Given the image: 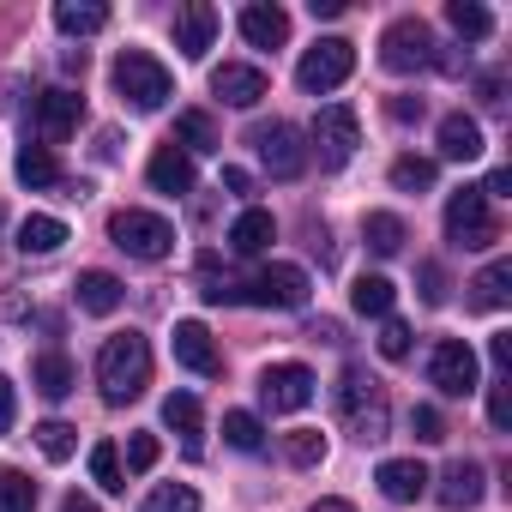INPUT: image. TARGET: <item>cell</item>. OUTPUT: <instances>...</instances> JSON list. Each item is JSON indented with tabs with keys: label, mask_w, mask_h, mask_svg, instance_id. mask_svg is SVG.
<instances>
[{
	"label": "cell",
	"mask_w": 512,
	"mask_h": 512,
	"mask_svg": "<svg viewBox=\"0 0 512 512\" xmlns=\"http://www.w3.org/2000/svg\"><path fill=\"white\" fill-rule=\"evenodd\" d=\"M61 241H67V223H61V217H43V211H37V217L19 223V247L37 253V260H43V253H55Z\"/></svg>",
	"instance_id": "obj_28"
},
{
	"label": "cell",
	"mask_w": 512,
	"mask_h": 512,
	"mask_svg": "<svg viewBox=\"0 0 512 512\" xmlns=\"http://www.w3.org/2000/svg\"><path fill=\"white\" fill-rule=\"evenodd\" d=\"M109 241L127 253V260H145V266H151V260H169L175 229H169V217L127 205V211H115V217H109Z\"/></svg>",
	"instance_id": "obj_4"
},
{
	"label": "cell",
	"mask_w": 512,
	"mask_h": 512,
	"mask_svg": "<svg viewBox=\"0 0 512 512\" xmlns=\"http://www.w3.org/2000/svg\"><path fill=\"white\" fill-rule=\"evenodd\" d=\"M350 73H356V43H344V37H320V43L302 55L296 85H302L308 97H326V91H338Z\"/></svg>",
	"instance_id": "obj_6"
},
{
	"label": "cell",
	"mask_w": 512,
	"mask_h": 512,
	"mask_svg": "<svg viewBox=\"0 0 512 512\" xmlns=\"http://www.w3.org/2000/svg\"><path fill=\"white\" fill-rule=\"evenodd\" d=\"M223 440H229L235 452H260V446H266V434H260V416L229 410V416H223Z\"/></svg>",
	"instance_id": "obj_38"
},
{
	"label": "cell",
	"mask_w": 512,
	"mask_h": 512,
	"mask_svg": "<svg viewBox=\"0 0 512 512\" xmlns=\"http://www.w3.org/2000/svg\"><path fill=\"white\" fill-rule=\"evenodd\" d=\"M97 386H103V404H133L151 386V344H145V332H115L97 350Z\"/></svg>",
	"instance_id": "obj_1"
},
{
	"label": "cell",
	"mask_w": 512,
	"mask_h": 512,
	"mask_svg": "<svg viewBox=\"0 0 512 512\" xmlns=\"http://www.w3.org/2000/svg\"><path fill=\"white\" fill-rule=\"evenodd\" d=\"M241 37L253 43V49H284L290 43V13L284 7H266V0H253V7H241Z\"/></svg>",
	"instance_id": "obj_18"
},
{
	"label": "cell",
	"mask_w": 512,
	"mask_h": 512,
	"mask_svg": "<svg viewBox=\"0 0 512 512\" xmlns=\"http://www.w3.org/2000/svg\"><path fill=\"white\" fill-rule=\"evenodd\" d=\"M55 25H61L67 37H97V31L109 25V7H91V0H61V7H55Z\"/></svg>",
	"instance_id": "obj_26"
},
{
	"label": "cell",
	"mask_w": 512,
	"mask_h": 512,
	"mask_svg": "<svg viewBox=\"0 0 512 512\" xmlns=\"http://www.w3.org/2000/svg\"><path fill=\"white\" fill-rule=\"evenodd\" d=\"M272 91V79L260 73V67H241V61H223L217 73H211V97L217 103H229V109H253Z\"/></svg>",
	"instance_id": "obj_14"
},
{
	"label": "cell",
	"mask_w": 512,
	"mask_h": 512,
	"mask_svg": "<svg viewBox=\"0 0 512 512\" xmlns=\"http://www.w3.org/2000/svg\"><path fill=\"white\" fill-rule=\"evenodd\" d=\"M362 235H368V247L380 253V260H392V253L404 247V217H392V211H368V217H362Z\"/></svg>",
	"instance_id": "obj_30"
},
{
	"label": "cell",
	"mask_w": 512,
	"mask_h": 512,
	"mask_svg": "<svg viewBox=\"0 0 512 512\" xmlns=\"http://www.w3.org/2000/svg\"><path fill=\"white\" fill-rule=\"evenodd\" d=\"M362 145V121L350 103H326L314 115V151H320V169H344Z\"/></svg>",
	"instance_id": "obj_8"
},
{
	"label": "cell",
	"mask_w": 512,
	"mask_h": 512,
	"mask_svg": "<svg viewBox=\"0 0 512 512\" xmlns=\"http://www.w3.org/2000/svg\"><path fill=\"white\" fill-rule=\"evenodd\" d=\"M488 362H494V374H506V362H512V332H494V338H488Z\"/></svg>",
	"instance_id": "obj_48"
},
{
	"label": "cell",
	"mask_w": 512,
	"mask_h": 512,
	"mask_svg": "<svg viewBox=\"0 0 512 512\" xmlns=\"http://www.w3.org/2000/svg\"><path fill=\"white\" fill-rule=\"evenodd\" d=\"M422 302H428V308L446 302V278H440V266H422Z\"/></svg>",
	"instance_id": "obj_45"
},
{
	"label": "cell",
	"mask_w": 512,
	"mask_h": 512,
	"mask_svg": "<svg viewBox=\"0 0 512 512\" xmlns=\"http://www.w3.org/2000/svg\"><path fill=\"white\" fill-rule=\"evenodd\" d=\"M175 362L187 374H205V380L223 374V356H217V344H211V332L199 320H175Z\"/></svg>",
	"instance_id": "obj_15"
},
{
	"label": "cell",
	"mask_w": 512,
	"mask_h": 512,
	"mask_svg": "<svg viewBox=\"0 0 512 512\" xmlns=\"http://www.w3.org/2000/svg\"><path fill=\"white\" fill-rule=\"evenodd\" d=\"M79 115H85V97L79 91H43L37 103H31V127H37V139L43 145H61V139H73V127H79Z\"/></svg>",
	"instance_id": "obj_13"
},
{
	"label": "cell",
	"mask_w": 512,
	"mask_h": 512,
	"mask_svg": "<svg viewBox=\"0 0 512 512\" xmlns=\"http://www.w3.org/2000/svg\"><path fill=\"white\" fill-rule=\"evenodd\" d=\"M488 422H494L500 434L512 428V392H506V374H494V380H488Z\"/></svg>",
	"instance_id": "obj_41"
},
{
	"label": "cell",
	"mask_w": 512,
	"mask_h": 512,
	"mask_svg": "<svg viewBox=\"0 0 512 512\" xmlns=\"http://www.w3.org/2000/svg\"><path fill=\"white\" fill-rule=\"evenodd\" d=\"M506 193H512V169H494L488 187H482V199H506Z\"/></svg>",
	"instance_id": "obj_49"
},
{
	"label": "cell",
	"mask_w": 512,
	"mask_h": 512,
	"mask_svg": "<svg viewBox=\"0 0 512 512\" xmlns=\"http://www.w3.org/2000/svg\"><path fill=\"white\" fill-rule=\"evenodd\" d=\"M253 151H260V163L278 175V181H296L308 169V145L290 121H272V127H253Z\"/></svg>",
	"instance_id": "obj_10"
},
{
	"label": "cell",
	"mask_w": 512,
	"mask_h": 512,
	"mask_svg": "<svg viewBox=\"0 0 512 512\" xmlns=\"http://www.w3.org/2000/svg\"><path fill=\"white\" fill-rule=\"evenodd\" d=\"M241 302H253V308H308V272L302 266H266L241 290Z\"/></svg>",
	"instance_id": "obj_12"
},
{
	"label": "cell",
	"mask_w": 512,
	"mask_h": 512,
	"mask_svg": "<svg viewBox=\"0 0 512 512\" xmlns=\"http://www.w3.org/2000/svg\"><path fill=\"white\" fill-rule=\"evenodd\" d=\"M434 31L422 25V19H392L386 25V37H380V67L386 73H422V67H434Z\"/></svg>",
	"instance_id": "obj_7"
},
{
	"label": "cell",
	"mask_w": 512,
	"mask_h": 512,
	"mask_svg": "<svg viewBox=\"0 0 512 512\" xmlns=\"http://www.w3.org/2000/svg\"><path fill=\"white\" fill-rule=\"evenodd\" d=\"M19 181L37 187V193H43V187H61V163H55V151H49V145H25V151H19Z\"/></svg>",
	"instance_id": "obj_29"
},
{
	"label": "cell",
	"mask_w": 512,
	"mask_h": 512,
	"mask_svg": "<svg viewBox=\"0 0 512 512\" xmlns=\"http://www.w3.org/2000/svg\"><path fill=\"white\" fill-rule=\"evenodd\" d=\"M61 512H97V500H91V494H67Z\"/></svg>",
	"instance_id": "obj_53"
},
{
	"label": "cell",
	"mask_w": 512,
	"mask_h": 512,
	"mask_svg": "<svg viewBox=\"0 0 512 512\" xmlns=\"http://www.w3.org/2000/svg\"><path fill=\"white\" fill-rule=\"evenodd\" d=\"M13 416H19V392H13V380L0 374V434L13 428Z\"/></svg>",
	"instance_id": "obj_46"
},
{
	"label": "cell",
	"mask_w": 512,
	"mask_h": 512,
	"mask_svg": "<svg viewBox=\"0 0 512 512\" xmlns=\"http://www.w3.org/2000/svg\"><path fill=\"white\" fill-rule=\"evenodd\" d=\"M175 139H181V151L193 157V151H217L223 139H217V127H211V115H199V109H187V115H175Z\"/></svg>",
	"instance_id": "obj_32"
},
{
	"label": "cell",
	"mask_w": 512,
	"mask_h": 512,
	"mask_svg": "<svg viewBox=\"0 0 512 512\" xmlns=\"http://www.w3.org/2000/svg\"><path fill=\"white\" fill-rule=\"evenodd\" d=\"M284 458H290L296 470L326 464V434H320V428H296V434H284Z\"/></svg>",
	"instance_id": "obj_34"
},
{
	"label": "cell",
	"mask_w": 512,
	"mask_h": 512,
	"mask_svg": "<svg viewBox=\"0 0 512 512\" xmlns=\"http://www.w3.org/2000/svg\"><path fill=\"white\" fill-rule=\"evenodd\" d=\"M434 181H440L434 157H398V163H392V187H398V193H428Z\"/></svg>",
	"instance_id": "obj_33"
},
{
	"label": "cell",
	"mask_w": 512,
	"mask_h": 512,
	"mask_svg": "<svg viewBox=\"0 0 512 512\" xmlns=\"http://www.w3.org/2000/svg\"><path fill=\"white\" fill-rule=\"evenodd\" d=\"M163 422L175 428V434H187V446L199 440V398L193 392H169L163 398Z\"/></svg>",
	"instance_id": "obj_36"
},
{
	"label": "cell",
	"mask_w": 512,
	"mask_h": 512,
	"mask_svg": "<svg viewBox=\"0 0 512 512\" xmlns=\"http://www.w3.org/2000/svg\"><path fill=\"white\" fill-rule=\"evenodd\" d=\"M314 338H320V344H344V332H338V320H320V326H314Z\"/></svg>",
	"instance_id": "obj_52"
},
{
	"label": "cell",
	"mask_w": 512,
	"mask_h": 512,
	"mask_svg": "<svg viewBox=\"0 0 512 512\" xmlns=\"http://www.w3.org/2000/svg\"><path fill=\"white\" fill-rule=\"evenodd\" d=\"M440 157H452V163H476L482 157V127H476V115H446L440 121Z\"/></svg>",
	"instance_id": "obj_21"
},
{
	"label": "cell",
	"mask_w": 512,
	"mask_h": 512,
	"mask_svg": "<svg viewBox=\"0 0 512 512\" xmlns=\"http://www.w3.org/2000/svg\"><path fill=\"white\" fill-rule=\"evenodd\" d=\"M380 356H386V362H404V356H410V326H404V320H386V326H380Z\"/></svg>",
	"instance_id": "obj_42"
},
{
	"label": "cell",
	"mask_w": 512,
	"mask_h": 512,
	"mask_svg": "<svg viewBox=\"0 0 512 512\" xmlns=\"http://www.w3.org/2000/svg\"><path fill=\"white\" fill-rule=\"evenodd\" d=\"M157 452H163V446H157V434H133V440H127V470H151V464H157Z\"/></svg>",
	"instance_id": "obj_44"
},
{
	"label": "cell",
	"mask_w": 512,
	"mask_h": 512,
	"mask_svg": "<svg viewBox=\"0 0 512 512\" xmlns=\"http://www.w3.org/2000/svg\"><path fill=\"white\" fill-rule=\"evenodd\" d=\"M374 482H380V494H386V500L410 506V500H422V494H428V482H434V476H428L416 458H386V464L374 470Z\"/></svg>",
	"instance_id": "obj_19"
},
{
	"label": "cell",
	"mask_w": 512,
	"mask_h": 512,
	"mask_svg": "<svg viewBox=\"0 0 512 512\" xmlns=\"http://www.w3.org/2000/svg\"><path fill=\"white\" fill-rule=\"evenodd\" d=\"M217 37V7H205V0H187V7H175V49L187 61H199Z\"/></svg>",
	"instance_id": "obj_16"
},
{
	"label": "cell",
	"mask_w": 512,
	"mask_h": 512,
	"mask_svg": "<svg viewBox=\"0 0 512 512\" xmlns=\"http://www.w3.org/2000/svg\"><path fill=\"white\" fill-rule=\"evenodd\" d=\"M386 115L410 127V121H422V97H392V103H386Z\"/></svg>",
	"instance_id": "obj_47"
},
{
	"label": "cell",
	"mask_w": 512,
	"mask_h": 512,
	"mask_svg": "<svg viewBox=\"0 0 512 512\" xmlns=\"http://www.w3.org/2000/svg\"><path fill=\"white\" fill-rule=\"evenodd\" d=\"M440 506H452V512L482 506V464H476V458H452V464H446V476H440Z\"/></svg>",
	"instance_id": "obj_20"
},
{
	"label": "cell",
	"mask_w": 512,
	"mask_h": 512,
	"mask_svg": "<svg viewBox=\"0 0 512 512\" xmlns=\"http://www.w3.org/2000/svg\"><path fill=\"white\" fill-rule=\"evenodd\" d=\"M91 476H97V488H103V494H121V488H127L115 440H97V446H91Z\"/></svg>",
	"instance_id": "obj_37"
},
{
	"label": "cell",
	"mask_w": 512,
	"mask_h": 512,
	"mask_svg": "<svg viewBox=\"0 0 512 512\" xmlns=\"http://www.w3.org/2000/svg\"><path fill=\"white\" fill-rule=\"evenodd\" d=\"M410 428H416V440H446V422H440V410L434 404H416V416H410Z\"/></svg>",
	"instance_id": "obj_43"
},
{
	"label": "cell",
	"mask_w": 512,
	"mask_h": 512,
	"mask_svg": "<svg viewBox=\"0 0 512 512\" xmlns=\"http://www.w3.org/2000/svg\"><path fill=\"white\" fill-rule=\"evenodd\" d=\"M308 512H356V506H350V500H314Z\"/></svg>",
	"instance_id": "obj_54"
},
{
	"label": "cell",
	"mask_w": 512,
	"mask_h": 512,
	"mask_svg": "<svg viewBox=\"0 0 512 512\" xmlns=\"http://www.w3.org/2000/svg\"><path fill=\"white\" fill-rule=\"evenodd\" d=\"M308 13H314V19H338V13H344V0H308Z\"/></svg>",
	"instance_id": "obj_51"
},
{
	"label": "cell",
	"mask_w": 512,
	"mask_h": 512,
	"mask_svg": "<svg viewBox=\"0 0 512 512\" xmlns=\"http://www.w3.org/2000/svg\"><path fill=\"white\" fill-rule=\"evenodd\" d=\"M0 223H7V211H0Z\"/></svg>",
	"instance_id": "obj_55"
},
{
	"label": "cell",
	"mask_w": 512,
	"mask_h": 512,
	"mask_svg": "<svg viewBox=\"0 0 512 512\" xmlns=\"http://www.w3.org/2000/svg\"><path fill=\"white\" fill-rule=\"evenodd\" d=\"M145 181H151L157 193H175V199H181V193H193V157L169 139V145H157V151H151Z\"/></svg>",
	"instance_id": "obj_17"
},
{
	"label": "cell",
	"mask_w": 512,
	"mask_h": 512,
	"mask_svg": "<svg viewBox=\"0 0 512 512\" xmlns=\"http://www.w3.org/2000/svg\"><path fill=\"white\" fill-rule=\"evenodd\" d=\"M446 241L464 247V253H482V247L500 241V217L488 211L482 187H458V193L446 199Z\"/></svg>",
	"instance_id": "obj_5"
},
{
	"label": "cell",
	"mask_w": 512,
	"mask_h": 512,
	"mask_svg": "<svg viewBox=\"0 0 512 512\" xmlns=\"http://www.w3.org/2000/svg\"><path fill=\"white\" fill-rule=\"evenodd\" d=\"M223 187H229V193H253V175H247V169H223Z\"/></svg>",
	"instance_id": "obj_50"
},
{
	"label": "cell",
	"mask_w": 512,
	"mask_h": 512,
	"mask_svg": "<svg viewBox=\"0 0 512 512\" xmlns=\"http://www.w3.org/2000/svg\"><path fill=\"white\" fill-rule=\"evenodd\" d=\"M338 416H344V428L356 434V440H386V428H392V410H386V386L368 374V368H344L338 374Z\"/></svg>",
	"instance_id": "obj_2"
},
{
	"label": "cell",
	"mask_w": 512,
	"mask_h": 512,
	"mask_svg": "<svg viewBox=\"0 0 512 512\" xmlns=\"http://www.w3.org/2000/svg\"><path fill=\"white\" fill-rule=\"evenodd\" d=\"M260 404L278 410V416L308 410V404H314V374H308L302 362H278V368H266V374H260Z\"/></svg>",
	"instance_id": "obj_11"
},
{
	"label": "cell",
	"mask_w": 512,
	"mask_h": 512,
	"mask_svg": "<svg viewBox=\"0 0 512 512\" xmlns=\"http://www.w3.org/2000/svg\"><path fill=\"white\" fill-rule=\"evenodd\" d=\"M79 308L85 314H115L121 308V278L115 272H85L79 278Z\"/></svg>",
	"instance_id": "obj_25"
},
{
	"label": "cell",
	"mask_w": 512,
	"mask_h": 512,
	"mask_svg": "<svg viewBox=\"0 0 512 512\" xmlns=\"http://www.w3.org/2000/svg\"><path fill=\"white\" fill-rule=\"evenodd\" d=\"M115 91H121V103H133V109H163V103L175 97V79H169V67H163L157 55L121 49V55H115Z\"/></svg>",
	"instance_id": "obj_3"
},
{
	"label": "cell",
	"mask_w": 512,
	"mask_h": 512,
	"mask_svg": "<svg viewBox=\"0 0 512 512\" xmlns=\"http://www.w3.org/2000/svg\"><path fill=\"white\" fill-rule=\"evenodd\" d=\"M0 512H37V482L25 470H0Z\"/></svg>",
	"instance_id": "obj_35"
},
{
	"label": "cell",
	"mask_w": 512,
	"mask_h": 512,
	"mask_svg": "<svg viewBox=\"0 0 512 512\" xmlns=\"http://www.w3.org/2000/svg\"><path fill=\"white\" fill-rule=\"evenodd\" d=\"M37 446H43L49 464H67V458L79 452V428H67V422H43V428H37Z\"/></svg>",
	"instance_id": "obj_39"
},
{
	"label": "cell",
	"mask_w": 512,
	"mask_h": 512,
	"mask_svg": "<svg viewBox=\"0 0 512 512\" xmlns=\"http://www.w3.org/2000/svg\"><path fill=\"white\" fill-rule=\"evenodd\" d=\"M392 302H398V290H392V278H380V272H368V278L350 284V308H356L362 320H392Z\"/></svg>",
	"instance_id": "obj_23"
},
{
	"label": "cell",
	"mask_w": 512,
	"mask_h": 512,
	"mask_svg": "<svg viewBox=\"0 0 512 512\" xmlns=\"http://www.w3.org/2000/svg\"><path fill=\"white\" fill-rule=\"evenodd\" d=\"M470 290H476V308H506V302H512V266H506V260L482 266Z\"/></svg>",
	"instance_id": "obj_31"
},
{
	"label": "cell",
	"mask_w": 512,
	"mask_h": 512,
	"mask_svg": "<svg viewBox=\"0 0 512 512\" xmlns=\"http://www.w3.org/2000/svg\"><path fill=\"white\" fill-rule=\"evenodd\" d=\"M428 380L446 392V398H470L476 392V350L464 338H440L428 350Z\"/></svg>",
	"instance_id": "obj_9"
},
{
	"label": "cell",
	"mask_w": 512,
	"mask_h": 512,
	"mask_svg": "<svg viewBox=\"0 0 512 512\" xmlns=\"http://www.w3.org/2000/svg\"><path fill=\"white\" fill-rule=\"evenodd\" d=\"M446 25H452L464 43H488V37H494V13L476 7V0H452V7H446Z\"/></svg>",
	"instance_id": "obj_27"
},
{
	"label": "cell",
	"mask_w": 512,
	"mask_h": 512,
	"mask_svg": "<svg viewBox=\"0 0 512 512\" xmlns=\"http://www.w3.org/2000/svg\"><path fill=\"white\" fill-rule=\"evenodd\" d=\"M145 512H199V494L187 482H163V488H151Z\"/></svg>",
	"instance_id": "obj_40"
},
{
	"label": "cell",
	"mask_w": 512,
	"mask_h": 512,
	"mask_svg": "<svg viewBox=\"0 0 512 512\" xmlns=\"http://www.w3.org/2000/svg\"><path fill=\"white\" fill-rule=\"evenodd\" d=\"M31 380H37V392H43V398H67L79 374H73V362H67L61 350H43V356L31 362Z\"/></svg>",
	"instance_id": "obj_24"
},
{
	"label": "cell",
	"mask_w": 512,
	"mask_h": 512,
	"mask_svg": "<svg viewBox=\"0 0 512 512\" xmlns=\"http://www.w3.org/2000/svg\"><path fill=\"white\" fill-rule=\"evenodd\" d=\"M278 241V223H272V211H260V205H247L235 223H229V247L235 253H266Z\"/></svg>",
	"instance_id": "obj_22"
}]
</instances>
